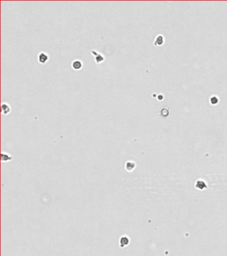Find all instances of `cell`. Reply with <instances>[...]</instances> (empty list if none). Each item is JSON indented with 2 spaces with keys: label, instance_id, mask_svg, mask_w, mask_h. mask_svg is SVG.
Segmentation results:
<instances>
[{
  "label": "cell",
  "instance_id": "cell-1",
  "mask_svg": "<svg viewBox=\"0 0 227 256\" xmlns=\"http://www.w3.org/2000/svg\"><path fill=\"white\" fill-rule=\"evenodd\" d=\"M91 54L95 55V61L97 64H100V63H101L105 60L104 56L101 54L98 53L97 51H96L95 50H92Z\"/></svg>",
  "mask_w": 227,
  "mask_h": 256
},
{
  "label": "cell",
  "instance_id": "cell-2",
  "mask_svg": "<svg viewBox=\"0 0 227 256\" xmlns=\"http://www.w3.org/2000/svg\"><path fill=\"white\" fill-rule=\"evenodd\" d=\"M49 59V55L45 52H41L38 55V61L40 64H45Z\"/></svg>",
  "mask_w": 227,
  "mask_h": 256
},
{
  "label": "cell",
  "instance_id": "cell-3",
  "mask_svg": "<svg viewBox=\"0 0 227 256\" xmlns=\"http://www.w3.org/2000/svg\"><path fill=\"white\" fill-rule=\"evenodd\" d=\"M1 112H2V113H4V114L5 115H7L10 113L11 107L10 105L8 104V103H1Z\"/></svg>",
  "mask_w": 227,
  "mask_h": 256
},
{
  "label": "cell",
  "instance_id": "cell-4",
  "mask_svg": "<svg viewBox=\"0 0 227 256\" xmlns=\"http://www.w3.org/2000/svg\"><path fill=\"white\" fill-rule=\"evenodd\" d=\"M72 68L75 70H79L83 67V64L80 60H75L72 62Z\"/></svg>",
  "mask_w": 227,
  "mask_h": 256
},
{
  "label": "cell",
  "instance_id": "cell-5",
  "mask_svg": "<svg viewBox=\"0 0 227 256\" xmlns=\"http://www.w3.org/2000/svg\"><path fill=\"white\" fill-rule=\"evenodd\" d=\"M163 42V37H161V36H159V37H157V38H156V41H155V43H157V44H159V45L162 44Z\"/></svg>",
  "mask_w": 227,
  "mask_h": 256
},
{
  "label": "cell",
  "instance_id": "cell-6",
  "mask_svg": "<svg viewBox=\"0 0 227 256\" xmlns=\"http://www.w3.org/2000/svg\"><path fill=\"white\" fill-rule=\"evenodd\" d=\"M210 101H211V103H212L213 104H215V103H217V102H218V99H217L216 97H213V98H211Z\"/></svg>",
  "mask_w": 227,
  "mask_h": 256
}]
</instances>
